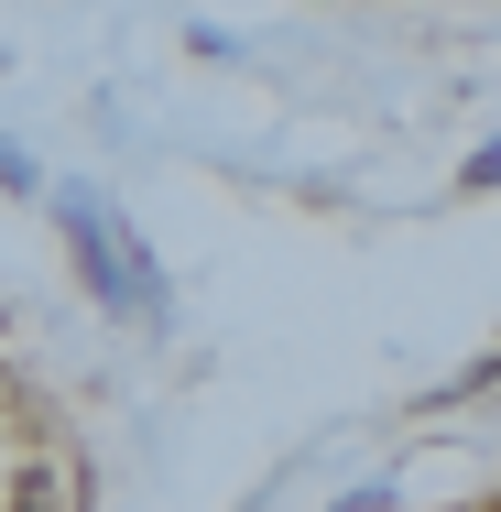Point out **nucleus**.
<instances>
[{
  "mask_svg": "<svg viewBox=\"0 0 501 512\" xmlns=\"http://www.w3.org/2000/svg\"><path fill=\"white\" fill-rule=\"evenodd\" d=\"M55 218H66V240H77V273H88L99 316L164 327V273H153V251L131 240V218H120L109 197H88V186H66V197H55Z\"/></svg>",
  "mask_w": 501,
  "mask_h": 512,
  "instance_id": "nucleus-1",
  "label": "nucleus"
},
{
  "mask_svg": "<svg viewBox=\"0 0 501 512\" xmlns=\"http://www.w3.org/2000/svg\"><path fill=\"white\" fill-rule=\"evenodd\" d=\"M11 512H77V469H66V458H33L22 491H11Z\"/></svg>",
  "mask_w": 501,
  "mask_h": 512,
  "instance_id": "nucleus-2",
  "label": "nucleus"
},
{
  "mask_svg": "<svg viewBox=\"0 0 501 512\" xmlns=\"http://www.w3.org/2000/svg\"><path fill=\"white\" fill-rule=\"evenodd\" d=\"M0 186H11V197H33V186H44V175H33V153H22V142H0Z\"/></svg>",
  "mask_w": 501,
  "mask_h": 512,
  "instance_id": "nucleus-3",
  "label": "nucleus"
}]
</instances>
